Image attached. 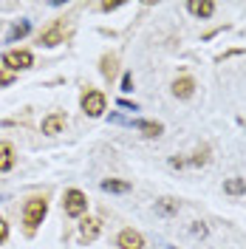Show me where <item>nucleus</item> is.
Instances as JSON below:
<instances>
[{
    "label": "nucleus",
    "mask_w": 246,
    "mask_h": 249,
    "mask_svg": "<svg viewBox=\"0 0 246 249\" xmlns=\"http://www.w3.org/2000/svg\"><path fill=\"white\" fill-rule=\"evenodd\" d=\"M187 9H190L195 17H212L215 3H212V0H193V3H187Z\"/></svg>",
    "instance_id": "nucleus-9"
},
{
    "label": "nucleus",
    "mask_w": 246,
    "mask_h": 249,
    "mask_svg": "<svg viewBox=\"0 0 246 249\" xmlns=\"http://www.w3.org/2000/svg\"><path fill=\"white\" fill-rule=\"evenodd\" d=\"M65 34H68V29H65V20H57L54 26H48L43 34H40V46H60V43H65Z\"/></svg>",
    "instance_id": "nucleus-4"
},
{
    "label": "nucleus",
    "mask_w": 246,
    "mask_h": 249,
    "mask_svg": "<svg viewBox=\"0 0 246 249\" xmlns=\"http://www.w3.org/2000/svg\"><path fill=\"white\" fill-rule=\"evenodd\" d=\"M119 247L122 249H144V238L136 230H122L119 232Z\"/></svg>",
    "instance_id": "nucleus-6"
},
{
    "label": "nucleus",
    "mask_w": 246,
    "mask_h": 249,
    "mask_svg": "<svg viewBox=\"0 0 246 249\" xmlns=\"http://www.w3.org/2000/svg\"><path fill=\"white\" fill-rule=\"evenodd\" d=\"M102 74L108 79L116 74V57H113V54H105V57H102Z\"/></svg>",
    "instance_id": "nucleus-17"
},
{
    "label": "nucleus",
    "mask_w": 246,
    "mask_h": 249,
    "mask_svg": "<svg viewBox=\"0 0 246 249\" xmlns=\"http://www.w3.org/2000/svg\"><path fill=\"white\" fill-rule=\"evenodd\" d=\"M105 105H108V99H105L102 91H85L82 93V110H85L88 116H102V113H105Z\"/></svg>",
    "instance_id": "nucleus-3"
},
{
    "label": "nucleus",
    "mask_w": 246,
    "mask_h": 249,
    "mask_svg": "<svg viewBox=\"0 0 246 249\" xmlns=\"http://www.w3.org/2000/svg\"><path fill=\"white\" fill-rule=\"evenodd\" d=\"M12 167H15V150L9 142H0V173L12 170Z\"/></svg>",
    "instance_id": "nucleus-10"
},
{
    "label": "nucleus",
    "mask_w": 246,
    "mask_h": 249,
    "mask_svg": "<svg viewBox=\"0 0 246 249\" xmlns=\"http://www.w3.org/2000/svg\"><path fill=\"white\" fill-rule=\"evenodd\" d=\"M15 82V74L12 71H0V85H12Z\"/></svg>",
    "instance_id": "nucleus-18"
},
{
    "label": "nucleus",
    "mask_w": 246,
    "mask_h": 249,
    "mask_svg": "<svg viewBox=\"0 0 246 249\" xmlns=\"http://www.w3.org/2000/svg\"><path fill=\"white\" fill-rule=\"evenodd\" d=\"M193 235L204 238V235H207V227H204V224H195V227H193Z\"/></svg>",
    "instance_id": "nucleus-22"
},
{
    "label": "nucleus",
    "mask_w": 246,
    "mask_h": 249,
    "mask_svg": "<svg viewBox=\"0 0 246 249\" xmlns=\"http://www.w3.org/2000/svg\"><path fill=\"white\" fill-rule=\"evenodd\" d=\"M62 207H65V215L79 218L85 210H88V198H85V193H82V190H68V193H65V198H62Z\"/></svg>",
    "instance_id": "nucleus-2"
},
{
    "label": "nucleus",
    "mask_w": 246,
    "mask_h": 249,
    "mask_svg": "<svg viewBox=\"0 0 246 249\" xmlns=\"http://www.w3.org/2000/svg\"><path fill=\"white\" fill-rule=\"evenodd\" d=\"M156 213H161V215H173V213H178V201H173V198H161V201H156Z\"/></svg>",
    "instance_id": "nucleus-16"
},
{
    "label": "nucleus",
    "mask_w": 246,
    "mask_h": 249,
    "mask_svg": "<svg viewBox=\"0 0 246 249\" xmlns=\"http://www.w3.org/2000/svg\"><path fill=\"white\" fill-rule=\"evenodd\" d=\"M62 127H65V113H51L43 119V133H48V136L62 133Z\"/></svg>",
    "instance_id": "nucleus-7"
},
{
    "label": "nucleus",
    "mask_w": 246,
    "mask_h": 249,
    "mask_svg": "<svg viewBox=\"0 0 246 249\" xmlns=\"http://www.w3.org/2000/svg\"><path fill=\"white\" fill-rule=\"evenodd\" d=\"M122 91H133V77H130V74L122 77Z\"/></svg>",
    "instance_id": "nucleus-19"
},
{
    "label": "nucleus",
    "mask_w": 246,
    "mask_h": 249,
    "mask_svg": "<svg viewBox=\"0 0 246 249\" xmlns=\"http://www.w3.org/2000/svg\"><path fill=\"white\" fill-rule=\"evenodd\" d=\"M173 93H176L178 99H190V96L195 93V82H193L190 77L176 79V82H173Z\"/></svg>",
    "instance_id": "nucleus-8"
},
{
    "label": "nucleus",
    "mask_w": 246,
    "mask_h": 249,
    "mask_svg": "<svg viewBox=\"0 0 246 249\" xmlns=\"http://www.w3.org/2000/svg\"><path fill=\"white\" fill-rule=\"evenodd\" d=\"M119 108H124V110H139L136 102H127V99H119Z\"/></svg>",
    "instance_id": "nucleus-21"
},
{
    "label": "nucleus",
    "mask_w": 246,
    "mask_h": 249,
    "mask_svg": "<svg viewBox=\"0 0 246 249\" xmlns=\"http://www.w3.org/2000/svg\"><path fill=\"white\" fill-rule=\"evenodd\" d=\"M6 238H9V224H6V221L0 218V244H3Z\"/></svg>",
    "instance_id": "nucleus-20"
},
{
    "label": "nucleus",
    "mask_w": 246,
    "mask_h": 249,
    "mask_svg": "<svg viewBox=\"0 0 246 249\" xmlns=\"http://www.w3.org/2000/svg\"><path fill=\"white\" fill-rule=\"evenodd\" d=\"M31 51H6L3 54V65H9V71H23V68H31Z\"/></svg>",
    "instance_id": "nucleus-5"
},
{
    "label": "nucleus",
    "mask_w": 246,
    "mask_h": 249,
    "mask_svg": "<svg viewBox=\"0 0 246 249\" xmlns=\"http://www.w3.org/2000/svg\"><path fill=\"white\" fill-rule=\"evenodd\" d=\"M99 9H102V12H113V9H119V3H102Z\"/></svg>",
    "instance_id": "nucleus-23"
},
{
    "label": "nucleus",
    "mask_w": 246,
    "mask_h": 249,
    "mask_svg": "<svg viewBox=\"0 0 246 249\" xmlns=\"http://www.w3.org/2000/svg\"><path fill=\"white\" fill-rule=\"evenodd\" d=\"M224 193H229V196H244L246 178H227V181H224Z\"/></svg>",
    "instance_id": "nucleus-13"
},
{
    "label": "nucleus",
    "mask_w": 246,
    "mask_h": 249,
    "mask_svg": "<svg viewBox=\"0 0 246 249\" xmlns=\"http://www.w3.org/2000/svg\"><path fill=\"white\" fill-rule=\"evenodd\" d=\"M29 31H31V23H29V20H20V23H17V26H12V31H9V43H17V40H23Z\"/></svg>",
    "instance_id": "nucleus-14"
},
{
    "label": "nucleus",
    "mask_w": 246,
    "mask_h": 249,
    "mask_svg": "<svg viewBox=\"0 0 246 249\" xmlns=\"http://www.w3.org/2000/svg\"><path fill=\"white\" fill-rule=\"evenodd\" d=\"M133 127H139L144 136H158L161 130H164V124L161 122H150V119H136V122H130Z\"/></svg>",
    "instance_id": "nucleus-12"
},
{
    "label": "nucleus",
    "mask_w": 246,
    "mask_h": 249,
    "mask_svg": "<svg viewBox=\"0 0 246 249\" xmlns=\"http://www.w3.org/2000/svg\"><path fill=\"white\" fill-rule=\"evenodd\" d=\"M99 235V221L96 218H85L82 224H79V238L82 241H93Z\"/></svg>",
    "instance_id": "nucleus-11"
},
{
    "label": "nucleus",
    "mask_w": 246,
    "mask_h": 249,
    "mask_svg": "<svg viewBox=\"0 0 246 249\" xmlns=\"http://www.w3.org/2000/svg\"><path fill=\"white\" fill-rule=\"evenodd\" d=\"M48 213V201L46 198H31L26 204V210H23V221H26V227L29 230H37V224H43V218Z\"/></svg>",
    "instance_id": "nucleus-1"
},
{
    "label": "nucleus",
    "mask_w": 246,
    "mask_h": 249,
    "mask_svg": "<svg viewBox=\"0 0 246 249\" xmlns=\"http://www.w3.org/2000/svg\"><path fill=\"white\" fill-rule=\"evenodd\" d=\"M102 190H105V193H127V190H130V181H119V178H105V181H102Z\"/></svg>",
    "instance_id": "nucleus-15"
}]
</instances>
